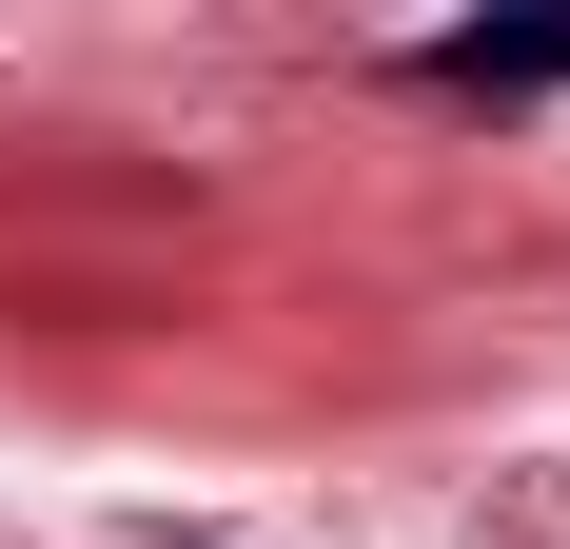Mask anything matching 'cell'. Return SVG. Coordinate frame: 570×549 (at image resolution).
<instances>
[{
	"label": "cell",
	"instance_id": "cell-1",
	"mask_svg": "<svg viewBox=\"0 0 570 549\" xmlns=\"http://www.w3.org/2000/svg\"><path fill=\"white\" fill-rule=\"evenodd\" d=\"M433 99H570V20H453V40H413Z\"/></svg>",
	"mask_w": 570,
	"mask_h": 549
}]
</instances>
